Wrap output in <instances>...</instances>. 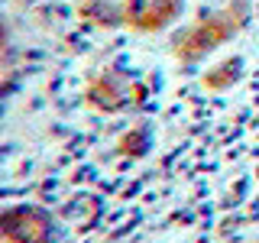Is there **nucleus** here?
<instances>
[{
	"instance_id": "f257e3e1",
	"label": "nucleus",
	"mask_w": 259,
	"mask_h": 243,
	"mask_svg": "<svg viewBox=\"0 0 259 243\" xmlns=\"http://www.w3.org/2000/svg\"><path fill=\"white\" fill-rule=\"evenodd\" d=\"M78 13L97 26H133L156 32L178 20L182 0H78Z\"/></svg>"
},
{
	"instance_id": "f03ea898",
	"label": "nucleus",
	"mask_w": 259,
	"mask_h": 243,
	"mask_svg": "<svg viewBox=\"0 0 259 243\" xmlns=\"http://www.w3.org/2000/svg\"><path fill=\"white\" fill-rule=\"evenodd\" d=\"M243 16L233 13V7L227 13H210V16H201L198 23H191L185 32L175 36V55L185 62H198L201 55H207L210 49L224 46L227 39L237 32Z\"/></svg>"
},
{
	"instance_id": "7ed1b4c3",
	"label": "nucleus",
	"mask_w": 259,
	"mask_h": 243,
	"mask_svg": "<svg viewBox=\"0 0 259 243\" xmlns=\"http://www.w3.org/2000/svg\"><path fill=\"white\" fill-rule=\"evenodd\" d=\"M52 221L36 208H13L0 214V240L4 243H49Z\"/></svg>"
}]
</instances>
